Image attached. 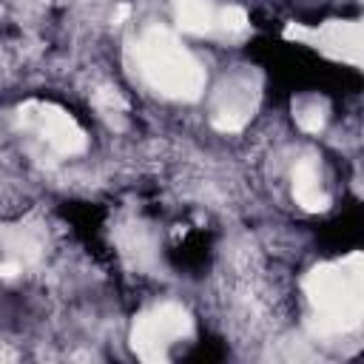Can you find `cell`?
<instances>
[{
    "label": "cell",
    "mask_w": 364,
    "mask_h": 364,
    "mask_svg": "<svg viewBox=\"0 0 364 364\" xmlns=\"http://www.w3.org/2000/svg\"><path fill=\"white\" fill-rule=\"evenodd\" d=\"M173 23L188 37L216 43H239L250 34V14L239 3L173 0Z\"/></svg>",
    "instance_id": "5b68a950"
},
{
    "label": "cell",
    "mask_w": 364,
    "mask_h": 364,
    "mask_svg": "<svg viewBox=\"0 0 364 364\" xmlns=\"http://www.w3.org/2000/svg\"><path fill=\"white\" fill-rule=\"evenodd\" d=\"M287 40H299L313 46L330 60L358 65L361 63V26L358 20H327L318 26H287Z\"/></svg>",
    "instance_id": "52a82bcc"
},
{
    "label": "cell",
    "mask_w": 364,
    "mask_h": 364,
    "mask_svg": "<svg viewBox=\"0 0 364 364\" xmlns=\"http://www.w3.org/2000/svg\"><path fill=\"white\" fill-rule=\"evenodd\" d=\"M131 60L148 91L168 102H196L205 97L208 71L199 54L168 26H145L134 34Z\"/></svg>",
    "instance_id": "7a4b0ae2"
},
{
    "label": "cell",
    "mask_w": 364,
    "mask_h": 364,
    "mask_svg": "<svg viewBox=\"0 0 364 364\" xmlns=\"http://www.w3.org/2000/svg\"><path fill=\"white\" fill-rule=\"evenodd\" d=\"M17 128L43 154L57 159H74L88 151V134L80 119L57 102L28 100L17 108Z\"/></svg>",
    "instance_id": "277c9868"
},
{
    "label": "cell",
    "mask_w": 364,
    "mask_h": 364,
    "mask_svg": "<svg viewBox=\"0 0 364 364\" xmlns=\"http://www.w3.org/2000/svg\"><path fill=\"white\" fill-rule=\"evenodd\" d=\"M193 333L196 321L188 304L176 299H159L134 316L128 344L142 361H168L182 350V344H191Z\"/></svg>",
    "instance_id": "3957f363"
},
{
    "label": "cell",
    "mask_w": 364,
    "mask_h": 364,
    "mask_svg": "<svg viewBox=\"0 0 364 364\" xmlns=\"http://www.w3.org/2000/svg\"><path fill=\"white\" fill-rule=\"evenodd\" d=\"M293 119L304 134H318L330 119V105L321 94H304L293 102Z\"/></svg>",
    "instance_id": "9c48e42d"
},
{
    "label": "cell",
    "mask_w": 364,
    "mask_h": 364,
    "mask_svg": "<svg viewBox=\"0 0 364 364\" xmlns=\"http://www.w3.org/2000/svg\"><path fill=\"white\" fill-rule=\"evenodd\" d=\"M307 304V327L318 341H336L358 333L364 316L361 296V253L350 250L341 259L318 262L301 279Z\"/></svg>",
    "instance_id": "6da1fadb"
},
{
    "label": "cell",
    "mask_w": 364,
    "mask_h": 364,
    "mask_svg": "<svg viewBox=\"0 0 364 364\" xmlns=\"http://www.w3.org/2000/svg\"><path fill=\"white\" fill-rule=\"evenodd\" d=\"M287 191H290V199L301 210H307V213L327 210L333 205V193L327 185L321 156H316L313 151H301L299 156H293V162L287 168Z\"/></svg>",
    "instance_id": "ba28073f"
},
{
    "label": "cell",
    "mask_w": 364,
    "mask_h": 364,
    "mask_svg": "<svg viewBox=\"0 0 364 364\" xmlns=\"http://www.w3.org/2000/svg\"><path fill=\"white\" fill-rule=\"evenodd\" d=\"M259 80L253 71L228 74L210 94L208 119L219 134H242L259 111Z\"/></svg>",
    "instance_id": "8992f818"
}]
</instances>
